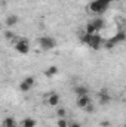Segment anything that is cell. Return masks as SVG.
<instances>
[{"label": "cell", "mask_w": 126, "mask_h": 127, "mask_svg": "<svg viewBox=\"0 0 126 127\" xmlns=\"http://www.w3.org/2000/svg\"><path fill=\"white\" fill-rule=\"evenodd\" d=\"M110 3H111V0H92L88 4V9H89V12H92L95 15L96 13H102V12L107 10Z\"/></svg>", "instance_id": "obj_1"}, {"label": "cell", "mask_w": 126, "mask_h": 127, "mask_svg": "<svg viewBox=\"0 0 126 127\" xmlns=\"http://www.w3.org/2000/svg\"><path fill=\"white\" fill-rule=\"evenodd\" d=\"M39 46H40L42 50H52V49L57 47V40L54 37L45 35V37H40L39 38Z\"/></svg>", "instance_id": "obj_2"}, {"label": "cell", "mask_w": 126, "mask_h": 127, "mask_svg": "<svg viewBox=\"0 0 126 127\" xmlns=\"http://www.w3.org/2000/svg\"><path fill=\"white\" fill-rule=\"evenodd\" d=\"M15 50L18 52V53H21V55H27L28 52H30V41H28V38H25V37H22V38H18L16 41H15Z\"/></svg>", "instance_id": "obj_3"}, {"label": "cell", "mask_w": 126, "mask_h": 127, "mask_svg": "<svg viewBox=\"0 0 126 127\" xmlns=\"http://www.w3.org/2000/svg\"><path fill=\"white\" fill-rule=\"evenodd\" d=\"M102 37L99 35V32H96V34H92L91 35V43H89V47L91 49H94V50H99L101 49V46H102Z\"/></svg>", "instance_id": "obj_4"}, {"label": "cell", "mask_w": 126, "mask_h": 127, "mask_svg": "<svg viewBox=\"0 0 126 127\" xmlns=\"http://www.w3.org/2000/svg\"><path fill=\"white\" fill-rule=\"evenodd\" d=\"M60 100H61V96L58 95V93H51V95L48 96V99H46V103L49 105V106H58L60 105Z\"/></svg>", "instance_id": "obj_5"}, {"label": "cell", "mask_w": 126, "mask_h": 127, "mask_svg": "<svg viewBox=\"0 0 126 127\" xmlns=\"http://www.w3.org/2000/svg\"><path fill=\"white\" fill-rule=\"evenodd\" d=\"M91 103V99H89V95H85V96H77V100H76V105L82 109H85L88 105Z\"/></svg>", "instance_id": "obj_6"}, {"label": "cell", "mask_w": 126, "mask_h": 127, "mask_svg": "<svg viewBox=\"0 0 126 127\" xmlns=\"http://www.w3.org/2000/svg\"><path fill=\"white\" fill-rule=\"evenodd\" d=\"M111 40L117 44V43H123L126 40V32L125 31H119V32H116L113 37H111Z\"/></svg>", "instance_id": "obj_7"}, {"label": "cell", "mask_w": 126, "mask_h": 127, "mask_svg": "<svg viewBox=\"0 0 126 127\" xmlns=\"http://www.w3.org/2000/svg\"><path fill=\"white\" fill-rule=\"evenodd\" d=\"M91 22H92V24L95 25V28L98 30V32H99L101 30H102V28H104V19H102V18H99V16H95V18L92 19V21H91Z\"/></svg>", "instance_id": "obj_8"}, {"label": "cell", "mask_w": 126, "mask_h": 127, "mask_svg": "<svg viewBox=\"0 0 126 127\" xmlns=\"http://www.w3.org/2000/svg\"><path fill=\"white\" fill-rule=\"evenodd\" d=\"M4 24H6V27H9V28L13 27V25H16V24H18V16H16V15H9V16L6 18V22H4Z\"/></svg>", "instance_id": "obj_9"}, {"label": "cell", "mask_w": 126, "mask_h": 127, "mask_svg": "<svg viewBox=\"0 0 126 127\" xmlns=\"http://www.w3.org/2000/svg\"><path fill=\"white\" fill-rule=\"evenodd\" d=\"M58 66H55V65H52V66H49L46 71H45V75L46 77H49V78H52V77H55L57 74H58Z\"/></svg>", "instance_id": "obj_10"}, {"label": "cell", "mask_w": 126, "mask_h": 127, "mask_svg": "<svg viewBox=\"0 0 126 127\" xmlns=\"http://www.w3.org/2000/svg\"><path fill=\"white\" fill-rule=\"evenodd\" d=\"M110 99H111V97H110V95L107 93V90H102V92H101V95H99V103H101V105L108 103Z\"/></svg>", "instance_id": "obj_11"}, {"label": "cell", "mask_w": 126, "mask_h": 127, "mask_svg": "<svg viewBox=\"0 0 126 127\" xmlns=\"http://www.w3.org/2000/svg\"><path fill=\"white\" fill-rule=\"evenodd\" d=\"M36 124H37L36 120H34V118H30V117H28V118H24V120L21 121V126L22 127H36Z\"/></svg>", "instance_id": "obj_12"}, {"label": "cell", "mask_w": 126, "mask_h": 127, "mask_svg": "<svg viewBox=\"0 0 126 127\" xmlns=\"http://www.w3.org/2000/svg\"><path fill=\"white\" fill-rule=\"evenodd\" d=\"M74 92H76L77 96H85V95L89 93V92H88V87H85V86H77V87L74 89Z\"/></svg>", "instance_id": "obj_13"}, {"label": "cell", "mask_w": 126, "mask_h": 127, "mask_svg": "<svg viewBox=\"0 0 126 127\" xmlns=\"http://www.w3.org/2000/svg\"><path fill=\"white\" fill-rule=\"evenodd\" d=\"M3 126L4 127H16V121H15V118L7 117V118L3 120Z\"/></svg>", "instance_id": "obj_14"}, {"label": "cell", "mask_w": 126, "mask_h": 127, "mask_svg": "<svg viewBox=\"0 0 126 127\" xmlns=\"http://www.w3.org/2000/svg\"><path fill=\"white\" fill-rule=\"evenodd\" d=\"M85 32H86V34H91V35H92V34H96V32H98V30L95 28V25L92 24V22H89V24H88V25L85 27Z\"/></svg>", "instance_id": "obj_15"}, {"label": "cell", "mask_w": 126, "mask_h": 127, "mask_svg": "<svg viewBox=\"0 0 126 127\" xmlns=\"http://www.w3.org/2000/svg\"><path fill=\"white\" fill-rule=\"evenodd\" d=\"M30 89H31V86H30L28 83H25L24 80H22V81L19 83V90H21V92H28Z\"/></svg>", "instance_id": "obj_16"}, {"label": "cell", "mask_w": 126, "mask_h": 127, "mask_svg": "<svg viewBox=\"0 0 126 127\" xmlns=\"http://www.w3.org/2000/svg\"><path fill=\"white\" fill-rule=\"evenodd\" d=\"M104 46H105V49H107V50H110V49H113V47L116 46V43H114V41L110 38V40H107V41L104 43Z\"/></svg>", "instance_id": "obj_17"}, {"label": "cell", "mask_w": 126, "mask_h": 127, "mask_svg": "<svg viewBox=\"0 0 126 127\" xmlns=\"http://www.w3.org/2000/svg\"><path fill=\"white\" fill-rule=\"evenodd\" d=\"M70 123H67L65 121V118H58V121H57V127H68Z\"/></svg>", "instance_id": "obj_18"}, {"label": "cell", "mask_w": 126, "mask_h": 127, "mask_svg": "<svg viewBox=\"0 0 126 127\" xmlns=\"http://www.w3.org/2000/svg\"><path fill=\"white\" fill-rule=\"evenodd\" d=\"M57 117H58V118H64V117H65V109H64V108H58V109H57Z\"/></svg>", "instance_id": "obj_19"}, {"label": "cell", "mask_w": 126, "mask_h": 127, "mask_svg": "<svg viewBox=\"0 0 126 127\" xmlns=\"http://www.w3.org/2000/svg\"><path fill=\"white\" fill-rule=\"evenodd\" d=\"M4 37H6L7 40H12V38H15V34H13L12 31H6L4 32Z\"/></svg>", "instance_id": "obj_20"}, {"label": "cell", "mask_w": 126, "mask_h": 127, "mask_svg": "<svg viewBox=\"0 0 126 127\" xmlns=\"http://www.w3.org/2000/svg\"><path fill=\"white\" fill-rule=\"evenodd\" d=\"M85 109H86V112H89V114H92V112H94V105H92V103H89V105H88V106H86Z\"/></svg>", "instance_id": "obj_21"}, {"label": "cell", "mask_w": 126, "mask_h": 127, "mask_svg": "<svg viewBox=\"0 0 126 127\" xmlns=\"http://www.w3.org/2000/svg\"><path fill=\"white\" fill-rule=\"evenodd\" d=\"M101 127H110V121H101Z\"/></svg>", "instance_id": "obj_22"}, {"label": "cell", "mask_w": 126, "mask_h": 127, "mask_svg": "<svg viewBox=\"0 0 126 127\" xmlns=\"http://www.w3.org/2000/svg\"><path fill=\"white\" fill-rule=\"evenodd\" d=\"M68 127H82V126H80L79 123H70V124H68Z\"/></svg>", "instance_id": "obj_23"}, {"label": "cell", "mask_w": 126, "mask_h": 127, "mask_svg": "<svg viewBox=\"0 0 126 127\" xmlns=\"http://www.w3.org/2000/svg\"><path fill=\"white\" fill-rule=\"evenodd\" d=\"M123 127H126V123H125V126H123Z\"/></svg>", "instance_id": "obj_24"}, {"label": "cell", "mask_w": 126, "mask_h": 127, "mask_svg": "<svg viewBox=\"0 0 126 127\" xmlns=\"http://www.w3.org/2000/svg\"><path fill=\"white\" fill-rule=\"evenodd\" d=\"M3 127H4V126H3Z\"/></svg>", "instance_id": "obj_25"}]
</instances>
